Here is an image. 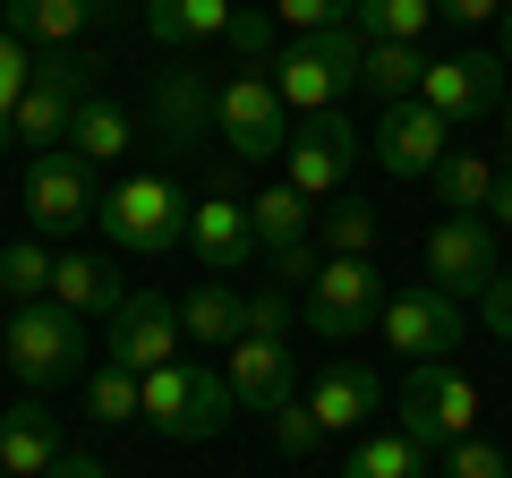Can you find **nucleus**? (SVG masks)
<instances>
[{
	"mask_svg": "<svg viewBox=\"0 0 512 478\" xmlns=\"http://www.w3.org/2000/svg\"><path fill=\"white\" fill-rule=\"evenodd\" d=\"M94 222L128 257H180L188 248V188L171 171H120V188H103Z\"/></svg>",
	"mask_w": 512,
	"mask_h": 478,
	"instance_id": "nucleus-1",
	"label": "nucleus"
},
{
	"mask_svg": "<svg viewBox=\"0 0 512 478\" xmlns=\"http://www.w3.org/2000/svg\"><path fill=\"white\" fill-rule=\"evenodd\" d=\"M103 69H111L103 52H43L35 77H26V94H18V111H9V129H0V146H18V154L69 146V120H77V103L94 94Z\"/></svg>",
	"mask_w": 512,
	"mask_h": 478,
	"instance_id": "nucleus-2",
	"label": "nucleus"
},
{
	"mask_svg": "<svg viewBox=\"0 0 512 478\" xmlns=\"http://www.w3.org/2000/svg\"><path fill=\"white\" fill-rule=\"evenodd\" d=\"M0 359H9V376H18L26 393L77 385V376H86V316H69V308H52V299H35V308L9 316Z\"/></svg>",
	"mask_w": 512,
	"mask_h": 478,
	"instance_id": "nucleus-3",
	"label": "nucleus"
},
{
	"mask_svg": "<svg viewBox=\"0 0 512 478\" xmlns=\"http://www.w3.org/2000/svg\"><path fill=\"white\" fill-rule=\"evenodd\" d=\"M231 385H222L214 368H197V359H171V368H154L146 376V402H137V419L154 427V436H171V444H205V436H222L231 427Z\"/></svg>",
	"mask_w": 512,
	"mask_h": 478,
	"instance_id": "nucleus-4",
	"label": "nucleus"
},
{
	"mask_svg": "<svg viewBox=\"0 0 512 478\" xmlns=\"http://www.w3.org/2000/svg\"><path fill=\"white\" fill-rule=\"evenodd\" d=\"M359 52L367 43L350 35V26H333V35H291L265 77H274V94L299 111V120H308V111H342V94L359 86Z\"/></svg>",
	"mask_w": 512,
	"mask_h": 478,
	"instance_id": "nucleus-5",
	"label": "nucleus"
},
{
	"mask_svg": "<svg viewBox=\"0 0 512 478\" xmlns=\"http://www.w3.org/2000/svg\"><path fill=\"white\" fill-rule=\"evenodd\" d=\"M384 274H376V257H325L316 265V282L299 291V325L316 333V342H359L367 325L384 316Z\"/></svg>",
	"mask_w": 512,
	"mask_h": 478,
	"instance_id": "nucleus-6",
	"label": "nucleus"
},
{
	"mask_svg": "<svg viewBox=\"0 0 512 478\" xmlns=\"http://www.w3.org/2000/svg\"><path fill=\"white\" fill-rule=\"evenodd\" d=\"M393 427H402L410 444H427V453H444V444L478 436V385L453 368V359H427V368H410V376H402Z\"/></svg>",
	"mask_w": 512,
	"mask_h": 478,
	"instance_id": "nucleus-7",
	"label": "nucleus"
},
{
	"mask_svg": "<svg viewBox=\"0 0 512 478\" xmlns=\"http://www.w3.org/2000/svg\"><path fill=\"white\" fill-rule=\"evenodd\" d=\"M214 137L231 146V163H282L291 146V103L274 94L265 69H239L214 86Z\"/></svg>",
	"mask_w": 512,
	"mask_h": 478,
	"instance_id": "nucleus-8",
	"label": "nucleus"
},
{
	"mask_svg": "<svg viewBox=\"0 0 512 478\" xmlns=\"http://www.w3.org/2000/svg\"><path fill=\"white\" fill-rule=\"evenodd\" d=\"M367 137L350 129L342 111H308V120H291V146H282V180L299 188V197H342V180L359 171Z\"/></svg>",
	"mask_w": 512,
	"mask_h": 478,
	"instance_id": "nucleus-9",
	"label": "nucleus"
},
{
	"mask_svg": "<svg viewBox=\"0 0 512 478\" xmlns=\"http://www.w3.org/2000/svg\"><path fill=\"white\" fill-rule=\"evenodd\" d=\"M504 94H512L504 52H444V60H427V77H419V103L436 111V120H453V129L504 111Z\"/></svg>",
	"mask_w": 512,
	"mask_h": 478,
	"instance_id": "nucleus-10",
	"label": "nucleus"
},
{
	"mask_svg": "<svg viewBox=\"0 0 512 478\" xmlns=\"http://www.w3.org/2000/svg\"><path fill=\"white\" fill-rule=\"evenodd\" d=\"M504 274V257H495V222L487 214H444L436 231H427V282H436L444 299H470Z\"/></svg>",
	"mask_w": 512,
	"mask_h": 478,
	"instance_id": "nucleus-11",
	"label": "nucleus"
},
{
	"mask_svg": "<svg viewBox=\"0 0 512 478\" xmlns=\"http://www.w3.org/2000/svg\"><path fill=\"white\" fill-rule=\"evenodd\" d=\"M376 333L393 350H402L410 368H427V359H453L461 350V299H444L436 282H419V291H393L376 316Z\"/></svg>",
	"mask_w": 512,
	"mask_h": 478,
	"instance_id": "nucleus-12",
	"label": "nucleus"
},
{
	"mask_svg": "<svg viewBox=\"0 0 512 478\" xmlns=\"http://www.w3.org/2000/svg\"><path fill=\"white\" fill-rule=\"evenodd\" d=\"M188 257L205 265V274H248L265 248H256V222H248V197H239L231 180H214V197L205 205H188Z\"/></svg>",
	"mask_w": 512,
	"mask_h": 478,
	"instance_id": "nucleus-13",
	"label": "nucleus"
},
{
	"mask_svg": "<svg viewBox=\"0 0 512 478\" xmlns=\"http://www.w3.org/2000/svg\"><path fill=\"white\" fill-rule=\"evenodd\" d=\"M94 163H77L69 146L52 154H26V222L35 231H77V222H94Z\"/></svg>",
	"mask_w": 512,
	"mask_h": 478,
	"instance_id": "nucleus-14",
	"label": "nucleus"
},
{
	"mask_svg": "<svg viewBox=\"0 0 512 478\" xmlns=\"http://www.w3.org/2000/svg\"><path fill=\"white\" fill-rule=\"evenodd\" d=\"M376 163L393 171V180H427V171L453 154V120H436V111L410 94V103H384V120H376Z\"/></svg>",
	"mask_w": 512,
	"mask_h": 478,
	"instance_id": "nucleus-15",
	"label": "nucleus"
},
{
	"mask_svg": "<svg viewBox=\"0 0 512 478\" xmlns=\"http://www.w3.org/2000/svg\"><path fill=\"white\" fill-rule=\"evenodd\" d=\"M111 359H120L128 376H154L180 359V308H171L163 291H128L120 316H111Z\"/></svg>",
	"mask_w": 512,
	"mask_h": 478,
	"instance_id": "nucleus-16",
	"label": "nucleus"
},
{
	"mask_svg": "<svg viewBox=\"0 0 512 478\" xmlns=\"http://www.w3.org/2000/svg\"><path fill=\"white\" fill-rule=\"evenodd\" d=\"M299 402H308V419L325 427V444H333V436H367V419L384 410V376L367 368V359H333Z\"/></svg>",
	"mask_w": 512,
	"mask_h": 478,
	"instance_id": "nucleus-17",
	"label": "nucleus"
},
{
	"mask_svg": "<svg viewBox=\"0 0 512 478\" xmlns=\"http://www.w3.org/2000/svg\"><path fill=\"white\" fill-rule=\"evenodd\" d=\"M69 453L52 427V393H18L0 410V478H52V461Z\"/></svg>",
	"mask_w": 512,
	"mask_h": 478,
	"instance_id": "nucleus-18",
	"label": "nucleus"
},
{
	"mask_svg": "<svg viewBox=\"0 0 512 478\" xmlns=\"http://www.w3.org/2000/svg\"><path fill=\"white\" fill-rule=\"evenodd\" d=\"M222 385H231L239 410H274L299 393V359L291 342H231V359H222Z\"/></svg>",
	"mask_w": 512,
	"mask_h": 478,
	"instance_id": "nucleus-19",
	"label": "nucleus"
},
{
	"mask_svg": "<svg viewBox=\"0 0 512 478\" xmlns=\"http://www.w3.org/2000/svg\"><path fill=\"white\" fill-rule=\"evenodd\" d=\"M154 137L163 146H197V137H214V77L205 69H163L154 77Z\"/></svg>",
	"mask_w": 512,
	"mask_h": 478,
	"instance_id": "nucleus-20",
	"label": "nucleus"
},
{
	"mask_svg": "<svg viewBox=\"0 0 512 478\" xmlns=\"http://www.w3.org/2000/svg\"><path fill=\"white\" fill-rule=\"evenodd\" d=\"M120 265L111 257H94V248H77V257H52V308H69V316H120Z\"/></svg>",
	"mask_w": 512,
	"mask_h": 478,
	"instance_id": "nucleus-21",
	"label": "nucleus"
},
{
	"mask_svg": "<svg viewBox=\"0 0 512 478\" xmlns=\"http://www.w3.org/2000/svg\"><path fill=\"white\" fill-rule=\"evenodd\" d=\"M0 26L43 52H77V35L94 26V0H0Z\"/></svg>",
	"mask_w": 512,
	"mask_h": 478,
	"instance_id": "nucleus-22",
	"label": "nucleus"
},
{
	"mask_svg": "<svg viewBox=\"0 0 512 478\" xmlns=\"http://www.w3.org/2000/svg\"><path fill=\"white\" fill-rule=\"evenodd\" d=\"M128 146H137V120L120 103H103V94H86L77 120H69V154L94 163V171H111V163H128Z\"/></svg>",
	"mask_w": 512,
	"mask_h": 478,
	"instance_id": "nucleus-23",
	"label": "nucleus"
},
{
	"mask_svg": "<svg viewBox=\"0 0 512 478\" xmlns=\"http://www.w3.org/2000/svg\"><path fill=\"white\" fill-rule=\"evenodd\" d=\"M342 478H436V453L410 444L402 427H367V436L342 453Z\"/></svg>",
	"mask_w": 512,
	"mask_h": 478,
	"instance_id": "nucleus-24",
	"label": "nucleus"
},
{
	"mask_svg": "<svg viewBox=\"0 0 512 478\" xmlns=\"http://www.w3.org/2000/svg\"><path fill=\"white\" fill-rule=\"evenodd\" d=\"M239 0H146V35L171 43V52H197V43H214L222 26H231Z\"/></svg>",
	"mask_w": 512,
	"mask_h": 478,
	"instance_id": "nucleus-25",
	"label": "nucleus"
},
{
	"mask_svg": "<svg viewBox=\"0 0 512 478\" xmlns=\"http://www.w3.org/2000/svg\"><path fill=\"white\" fill-rule=\"evenodd\" d=\"M171 308H180V342H197V350H231L239 342V291L222 274L197 282L188 299H171Z\"/></svg>",
	"mask_w": 512,
	"mask_h": 478,
	"instance_id": "nucleus-26",
	"label": "nucleus"
},
{
	"mask_svg": "<svg viewBox=\"0 0 512 478\" xmlns=\"http://www.w3.org/2000/svg\"><path fill=\"white\" fill-rule=\"evenodd\" d=\"M248 222H256V248H265V257H274V248H299V239H316V205L299 197L291 180H274V188H256Z\"/></svg>",
	"mask_w": 512,
	"mask_h": 478,
	"instance_id": "nucleus-27",
	"label": "nucleus"
},
{
	"mask_svg": "<svg viewBox=\"0 0 512 478\" xmlns=\"http://www.w3.org/2000/svg\"><path fill=\"white\" fill-rule=\"evenodd\" d=\"M376 239H384V214L359 197H325L316 205V248L325 257H376Z\"/></svg>",
	"mask_w": 512,
	"mask_h": 478,
	"instance_id": "nucleus-28",
	"label": "nucleus"
},
{
	"mask_svg": "<svg viewBox=\"0 0 512 478\" xmlns=\"http://www.w3.org/2000/svg\"><path fill=\"white\" fill-rule=\"evenodd\" d=\"M419 77H427V52H419V43H367V52H359V86L376 94V103H410Z\"/></svg>",
	"mask_w": 512,
	"mask_h": 478,
	"instance_id": "nucleus-29",
	"label": "nucleus"
},
{
	"mask_svg": "<svg viewBox=\"0 0 512 478\" xmlns=\"http://www.w3.org/2000/svg\"><path fill=\"white\" fill-rule=\"evenodd\" d=\"M427 180H436V197L453 205V214H487V205H495V180H504V171H495L487 154H470V146H453V154H444L436 171H427Z\"/></svg>",
	"mask_w": 512,
	"mask_h": 478,
	"instance_id": "nucleus-30",
	"label": "nucleus"
},
{
	"mask_svg": "<svg viewBox=\"0 0 512 478\" xmlns=\"http://www.w3.org/2000/svg\"><path fill=\"white\" fill-rule=\"evenodd\" d=\"M436 26V0H359L350 9V35L359 43H419Z\"/></svg>",
	"mask_w": 512,
	"mask_h": 478,
	"instance_id": "nucleus-31",
	"label": "nucleus"
},
{
	"mask_svg": "<svg viewBox=\"0 0 512 478\" xmlns=\"http://www.w3.org/2000/svg\"><path fill=\"white\" fill-rule=\"evenodd\" d=\"M137 402H146V376H128L120 359H103V368L86 376V419H103V427H128V419H137Z\"/></svg>",
	"mask_w": 512,
	"mask_h": 478,
	"instance_id": "nucleus-32",
	"label": "nucleus"
},
{
	"mask_svg": "<svg viewBox=\"0 0 512 478\" xmlns=\"http://www.w3.org/2000/svg\"><path fill=\"white\" fill-rule=\"evenodd\" d=\"M0 291L18 299V308L52 299V248H43V239H9V248H0Z\"/></svg>",
	"mask_w": 512,
	"mask_h": 478,
	"instance_id": "nucleus-33",
	"label": "nucleus"
},
{
	"mask_svg": "<svg viewBox=\"0 0 512 478\" xmlns=\"http://www.w3.org/2000/svg\"><path fill=\"white\" fill-rule=\"evenodd\" d=\"M222 43L239 52V69H274V52H282V18H274V9H248V0H239L231 26H222Z\"/></svg>",
	"mask_w": 512,
	"mask_h": 478,
	"instance_id": "nucleus-34",
	"label": "nucleus"
},
{
	"mask_svg": "<svg viewBox=\"0 0 512 478\" xmlns=\"http://www.w3.org/2000/svg\"><path fill=\"white\" fill-rule=\"evenodd\" d=\"M436 478H512V453L495 436H461L436 453Z\"/></svg>",
	"mask_w": 512,
	"mask_h": 478,
	"instance_id": "nucleus-35",
	"label": "nucleus"
},
{
	"mask_svg": "<svg viewBox=\"0 0 512 478\" xmlns=\"http://www.w3.org/2000/svg\"><path fill=\"white\" fill-rule=\"evenodd\" d=\"M265 427H274V444H282V453H291V461L325 453V427L308 419V402H299V393H291V402H274V410H265Z\"/></svg>",
	"mask_w": 512,
	"mask_h": 478,
	"instance_id": "nucleus-36",
	"label": "nucleus"
},
{
	"mask_svg": "<svg viewBox=\"0 0 512 478\" xmlns=\"http://www.w3.org/2000/svg\"><path fill=\"white\" fill-rule=\"evenodd\" d=\"M350 9H359V0H274V18L291 26V35H333V26H350Z\"/></svg>",
	"mask_w": 512,
	"mask_h": 478,
	"instance_id": "nucleus-37",
	"label": "nucleus"
},
{
	"mask_svg": "<svg viewBox=\"0 0 512 478\" xmlns=\"http://www.w3.org/2000/svg\"><path fill=\"white\" fill-rule=\"evenodd\" d=\"M282 325H291V299H282V291L239 299V342H282Z\"/></svg>",
	"mask_w": 512,
	"mask_h": 478,
	"instance_id": "nucleus-38",
	"label": "nucleus"
},
{
	"mask_svg": "<svg viewBox=\"0 0 512 478\" xmlns=\"http://www.w3.org/2000/svg\"><path fill=\"white\" fill-rule=\"evenodd\" d=\"M26 77H35V52H26V43L9 35V26H0V129H9V111H18Z\"/></svg>",
	"mask_w": 512,
	"mask_h": 478,
	"instance_id": "nucleus-39",
	"label": "nucleus"
},
{
	"mask_svg": "<svg viewBox=\"0 0 512 478\" xmlns=\"http://www.w3.org/2000/svg\"><path fill=\"white\" fill-rule=\"evenodd\" d=\"M265 265H274V282H282V291H308V282H316V265H325V248H316V239H299V248H274Z\"/></svg>",
	"mask_w": 512,
	"mask_h": 478,
	"instance_id": "nucleus-40",
	"label": "nucleus"
},
{
	"mask_svg": "<svg viewBox=\"0 0 512 478\" xmlns=\"http://www.w3.org/2000/svg\"><path fill=\"white\" fill-rule=\"evenodd\" d=\"M478 325H487L495 342H512V274H495L487 291H478Z\"/></svg>",
	"mask_w": 512,
	"mask_h": 478,
	"instance_id": "nucleus-41",
	"label": "nucleus"
},
{
	"mask_svg": "<svg viewBox=\"0 0 512 478\" xmlns=\"http://www.w3.org/2000/svg\"><path fill=\"white\" fill-rule=\"evenodd\" d=\"M436 18L444 26H495V18H504V0H436Z\"/></svg>",
	"mask_w": 512,
	"mask_h": 478,
	"instance_id": "nucleus-42",
	"label": "nucleus"
},
{
	"mask_svg": "<svg viewBox=\"0 0 512 478\" xmlns=\"http://www.w3.org/2000/svg\"><path fill=\"white\" fill-rule=\"evenodd\" d=\"M52 478H111V470H103L94 453H60V461H52Z\"/></svg>",
	"mask_w": 512,
	"mask_h": 478,
	"instance_id": "nucleus-43",
	"label": "nucleus"
},
{
	"mask_svg": "<svg viewBox=\"0 0 512 478\" xmlns=\"http://www.w3.org/2000/svg\"><path fill=\"white\" fill-rule=\"evenodd\" d=\"M487 222H495V231H512V171L495 180V205H487Z\"/></svg>",
	"mask_w": 512,
	"mask_h": 478,
	"instance_id": "nucleus-44",
	"label": "nucleus"
},
{
	"mask_svg": "<svg viewBox=\"0 0 512 478\" xmlns=\"http://www.w3.org/2000/svg\"><path fill=\"white\" fill-rule=\"evenodd\" d=\"M495 35H504L495 52H504V69H512V0H504V18H495Z\"/></svg>",
	"mask_w": 512,
	"mask_h": 478,
	"instance_id": "nucleus-45",
	"label": "nucleus"
},
{
	"mask_svg": "<svg viewBox=\"0 0 512 478\" xmlns=\"http://www.w3.org/2000/svg\"><path fill=\"white\" fill-rule=\"evenodd\" d=\"M504 154H512V94H504Z\"/></svg>",
	"mask_w": 512,
	"mask_h": 478,
	"instance_id": "nucleus-46",
	"label": "nucleus"
},
{
	"mask_svg": "<svg viewBox=\"0 0 512 478\" xmlns=\"http://www.w3.org/2000/svg\"><path fill=\"white\" fill-rule=\"evenodd\" d=\"M94 9H120V0H94Z\"/></svg>",
	"mask_w": 512,
	"mask_h": 478,
	"instance_id": "nucleus-47",
	"label": "nucleus"
}]
</instances>
